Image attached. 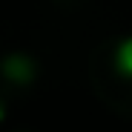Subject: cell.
<instances>
[{"label":"cell","instance_id":"5","mask_svg":"<svg viewBox=\"0 0 132 132\" xmlns=\"http://www.w3.org/2000/svg\"><path fill=\"white\" fill-rule=\"evenodd\" d=\"M12 132H35V129H12Z\"/></svg>","mask_w":132,"mask_h":132},{"label":"cell","instance_id":"3","mask_svg":"<svg viewBox=\"0 0 132 132\" xmlns=\"http://www.w3.org/2000/svg\"><path fill=\"white\" fill-rule=\"evenodd\" d=\"M14 106H17V101H12L9 95H3V92H0V126H3V123H6L9 118H12Z\"/></svg>","mask_w":132,"mask_h":132},{"label":"cell","instance_id":"2","mask_svg":"<svg viewBox=\"0 0 132 132\" xmlns=\"http://www.w3.org/2000/svg\"><path fill=\"white\" fill-rule=\"evenodd\" d=\"M40 72H43V63L35 52L23 46L0 49V92L9 95L12 101L26 98L40 83Z\"/></svg>","mask_w":132,"mask_h":132},{"label":"cell","instance_id":"1","mask_svg":"<svg viewBox=\"0 0 132 132\" xmlns=\"http://www.w3.org/2000/svg\"><path fill=\"white\" fill-rule=\"evenodd\" d=\"M89 83L112 112L132 121V32L109 35L92 49Z\"/></svg>","mask_w":132,"mask_h":132},{"label":"cell","instance_id":"4","mask_svg":"<svg viewBox=\"0 0 132 132\" xmlns=\"http://www.w3.org/2000/svg\"><path fill=\"white\" fill-rule=\"evenodd\" d=\"M55 3H60V6H78V3H83V0H55Z\"/></svg>","mask_w":132,"mask_h":132}]
</instances>
